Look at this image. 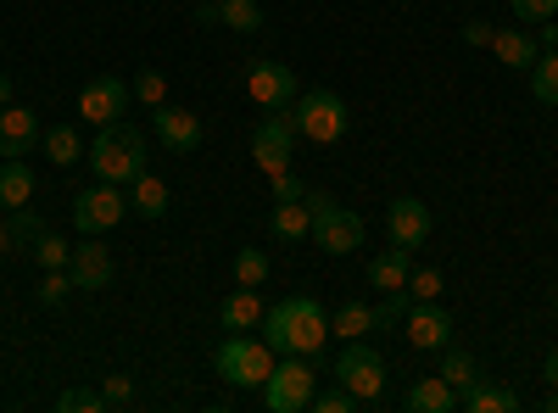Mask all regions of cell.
Here are the masks:
<instances>
[{
	"label": "cell",
	"instance_id": "cell-1",
	"mask_svg": "<svg viewBox=\"0 0 558 413\" xmlns=\"http://www.w3.org/2000/svg\"><path fill=\"white\" fill-rule=\"evenodd\" d=\"M263 341L274 347V357H313L324 352V336H330V318H324V307L313 296H279L274 307H263Z\"/></svg>",
	"mask_w": 558,
	"mask_h": 413
},
{
	"label": "cell",
	"instance_id": "cell-2",
	"mask_svg": "<svg viewBox=\"0 0 558 413\" xmlns=\"http://www.w3.org/2000/svg\"><path fill=\"white\" fill-rule=\"evenodd\" d=\"M84 162L96 168V179H107V185H134V179L146 173V134L123 118L101 123L96 141L84 146Z\"/></svg>",
	"mask_w": 558,
	"mask_h": 413
},
{
	"label": "cell",
	"instance_id": "cell-3",
	"mask_svg": "<svg viewBox=\"0 0 558 413\" xmlns=\"http://www.w3.org/2000/svg\"><path fill=\"white\" fill-rule=\"evenodd\" d=\"M274 347L263 336H246V330H229L213 352V369L223 386H235V391H263V380L274 375Z\"/></svg>",
	"mask_w": 558,
	"mask_h": 413
},
{
	"label": "cell",
	"instance_id": "cell-4",
	"mask_svg": "<svg viewBox=\"0 0 558 413\" xmlns=\"http://www.w3.org/2000/svg\"><path fill=\"white\" fill-rule=\"evenodd\" d=\"M291 118H296V134L313 141V146H336L347 134V123H352V112H347V101L336 96V89H307V96H296Z\"/></svg>",
	"mask_w": 558,
	"mask_h": 413
},
{
	"label": "cell",
	"instance_id": "cell-5",
	"mask_svg": "<svg viewBox=\"0 0 558 413\" xmlns=\"http://www.w3.org/2000/svg\"><path fill=\"white\" fill-rule=\"evenodd\" d=\"M313 391H318V369L302 352H291V357H279L274 375L263 380V408L268 413H302L313 402Z\"/></svg>",
	"mask_w": 558,
	"mask_h": 413
},
{
	"label": "cell",
	"instance_id": "cell-6",
	"mask_svg": "<svg viewBox=\"0 0 558 413\" xmlns=\"http://www.w3.org/2000/svg\"><path fill=\"white\" fill-rule=\"evenodd\" d=\"M336 386H347L357 402H375L386 391V357L368 347V336L363 341H347V352L336 357Z\"/></svg>",
	"mask_w": 558,
	"mask_h": 413
},
{
	"label": "cell",
	"instance_id": "cell-7",
	"mask_svg": "<svg viewBox=\"0 0 558 413\" xmlns=\"http://www.w3.org/2000/svg\"><path fill=\"white\" fill-rule=\"evenodd\" d=\"M129 212V196L123 185H107V179H96L89 191L73 196V229L78 235H107V229H118Z\"/></svg>",
	"mask_w": 558,
	"mask_h": 413
},
{
	"label": "cell",
	"instance_id": "cell-8",
	"mask_svg": "<svg viewBox=\"0 0 558 413\" xmlns=\"http://www.w3.org/2000/svg\"><path fill=\"white\" fill-rule=\"evenodd\" d=\"M246 96H252V107H263V112H286V107H296L302 84H296L291 62L263 57V62H252V73H246Z\"/></svg>",
	"mask_w": 558,
	"mask_h": 413
},
{
	"label": "cell",
	"instance_id": "cell-9",
	"mask_svg": "<svg viewBox=\"0 0 558 413\" xmlns=\"http://www.w3.org/2000/svg\"><path fill=\"white\" fill-rule=\"evenodd\" d=\"M291 146H296V118H291V107H286V112H263V123H257V134H252V157H257V168H263L268 179L291 168Z\"/></svg>",
	"mask_w": 558,
	"mask_h": 413
},
{
	"label": "cell",
	"instance_id": "cell-10",
	"mask_svg": "<svg viewBox=\"0 0 558 413\" xmlns=\"http://www.w3.org/2000/svg\"><path fill=\"white\" fill-rule=\"evenodd\" d=\"M129 78H118V73H101V78H89L84 89H78V118L84 123H118L123 118V107H129Z\"/></svg>",
	"mask_w": 558,
	"mask_h": 413
},
{
	"label": "cell",
	"instance_id": "cell-11",
	"mask_svg": "<svg viewBox=\"0 0 558 413\" xmlns=\"http://www.w3.org/2000/svg\"><path fill=\"white\" fill-rule=\"evenodd\" d=\"M402 336H408L418 352H436V347L452 341V313H447L441 302H413V307L402 313Z\"/></svg>",
	"mask_w": 558,
	"mask_h": 413
},
{
	"label": "cell",
	"instance_id": "cell-12",
	"mask_svg": "<svg viewBox=\"0 0 558 413\" xmlns=\"http://www.w3.org/2000/svg\"><path fill=\"white\" fill-rule=\"evenodd\" d=\"M313 241L324 246V257H347V252H357L363 246V218L352 212V207H330L324 218H313Z\"/></svg>",
	"mask_w": 558,
	"mask_h": 413
},
{
	"label": "cell",
	"instance_id": "cell-13",
	"mask_svg": "<svg viewBox=\"0 0 558 413\" xmlns=\"http://www.w3.org/2000/svg\"><path fill=\"white\" fill-rule=\"evenodd\" d=\"M151 129H157V141H162V151H179V157H191L196 146H202V118L196 112H184V107H151Z\"/></svg>",
	"mask_w": 558,
	"mask_h": 413
},
{
	"label": "cell",
	"instance_id": "cell-14",
	"mask_svg": "<svg viewBox=\"0 0 558 413\" xmlns=\"http://www.w3.org/2000/svg\"><path fill=\"white\" fill-rule=\"evenodd\" d=\"M386 235H391V246H425L430 241V207L418 202V196H397L391 207H386Z\"/></svg>",
	"mask_w": 558,
	"mask_h": 413
},
{
	"label": "cell",
	"instance_id": "cell-15",
	"mask_svg": "<svg viewBox=\"0 0 558 413\" xmlns=\"http://www.w3.org/2000/svg\"><path fill=\"white\" fill-rule=\"evenodd\" d=\"M68 274H73V291H107V286H112V257H107L101 235H84V241L73 246Z\"/></svg>",
	"mask_w": 558,
	"mask_h": 413
},
{
	"label": "cell",
	"instance_id": "cell-16",
	"mask_svg": "<svg viewBox=\"0 0 558 413\" xmlns=\"http://www.w3.org/2000/svg\"><path fill=\"white\" fill-rule=\"evenodd\" d=\"M39 146V118L34 107H7L0 112V157H23Z\"/></svg>",
	"mask_w": 558,
	"mask_h": 413
},
{
	"label": "cell",
	"instance_id": "cell-17",
	"mask_svg": "<svg viewBox=\"0 0 558 413\" xmlns=\"http://www.w3.org/2000/svg\"><path fill=\"white\" fill-rule=\"evenodd\" d=\"M408 274H413L408 246H386L375 263H368V286H375L380 296H397V291H408Z\"/></svg>",
	"mask_w": 558,
	"mask_h": 413
},
{
	"label": "cell",
	"instance_id": "cell-18",
	"mask_svg": "<svg viewBox=\"0 0 558 413\" xmlns=\"http://www.w3.org/2000/svg\"><path fill=\"white\" fill-rule=\"evenodd\" d=\"M402 408H408V413H452V408H458V391H452L441 375H425V380H413V386L402 391Z\"/></svg>",
	"mask_w": 558,
	"mask_h": 413
},
{
	"label": "cell",
	"instance_id": "cell-19",
	"mask_svg": "<svg viewBox=\"0 0 558 413\" xmlns=\"http://www.w3.org/2000/svg\"><path fill=\"white\" fill-rule=\"evenodd\" d=\"M492 57H497L502 68H531V62L542 57V45H536L531 28H497V34H492Z\"/></svg>",
	"mask_w": 558,
	"mask_h": 413
},
{
	"label": "cell",
	"instance_id": "cell-20",
	"mask_svg": "<svg viewBox=\"0 0 558 413\" xmlns=\"http://www.w3.org/2000/svg\"><path fill=\"white\" fill-rule=\"evenodd\" d=\"M218 325H223V330H257V325H263V296H257V286L229 291L223 307H218Z\"/></svg>",
	"mask_w": 558,
	"mask_h": 413
},
{
	"label": "cell",
	"instance_id": "cell-21",
	"mask_svg": "<svg viewBox=\"0 0 558 413\" xmlns=\"http://www.w3.org/2000/svg\"><path fill=\"white\" fill-rule=\"evenodd\" d=\"M34 202V168L23 157H0V207L17 212Z\"/></svg>",
	"mask_w": 558,
	"mask_h": 413
},
{
	"label": "cell",
	"instance_id": "cell-22",
	"mask_svg": "<svg viewBox=\"0 0 558 413\" xmlns=\"http://www.w3.org/2000/svg\"><path fill=\"white\" fill-rule=\"evenodd\" d=\"M458 408H463V413H514V408H520V391H508V386H497V380L481 375L470 391L458 397Z\"/></svg>",
	"mask_w": 558,
	"mask_h": 413
},
{
	"label": "cell",
	"instance_id": "cell-23",
	"mask_svg": "<svg viewBox=\"0 0 558 413\" xmlns=\"http://www.w3.org/2000/svg\"><path fill=\"white\" fill-rule=\"evenodd\" d=\"M375 330H380V313L368 307V302H341L336 318H330V336H341V341H363V336H375Z\"/></svg>",
	"mask_w": 558,
	"mask_h": 413
},
{
	"label": "cell",
	"instance_id": "cell-24",
	"mask_svg": "<svg viewBox=\"0 0 558 413\" xmlns=\"http://www.w3.org/2000/svg\"><path fill=\"white\" fill-rule=\"evenodd\" d=\"M168 202H173V196H168V185H162V179H157L151 168L129 185V207H134L140 218H162V212H168Z\"/></svg>",
	"mask_w": 558,
	"mask_h": 413
},
{
	"label": "cell",
	"instance_id": "cell-25",
	"mask_svg": "<svg viewBox=\"0 0 558 413\" xmlns=\"http://www.w3.org/2000/svg\"><path fill=\"white\" fill-rule=\"evenodd\" d=\"M268 229H274L279 241H307V235H313V218H307V207H302V202H274Z\"/></svg>",
	"mask_w": 558,
	"mask_h": 413
},
{
	"label": "cell",
	"instance_id": "cell-26",
	"mask_svg": "<svg viewBox=\"0 0 558 413\" xmlns=\"http://www.w3.org/2000/svg\"><path fill=\"white\" fill-rule=\"evenodd\" d=\"M39 151L51 157L57 168H73V162L84 157V146H78V134H73V123H57V129H39Z\"/></svg>",
	"mask_w": 558,
	"mask_h": 413
},
{
	"label": "cell",
	"instance_id": "cell-27",
	"mask_svg": "<svg viewBox=\"0 0 558 413\" xmlns=\"http://www.w3.org/2000/svg\"><path fill=\"white\" fill-rule=\"evenodd\" d=\"M213 12L223 28H235V34H257L263 28V7L257 0H213Z\"/></svg>",
	"mask_w": 558,
	"mask_h": 413
},
{
	"label": "cell",
	"instance_id": "cell-28",
	"mask_svg": "<svg viewBox=\"0 0 558 413\" xmlns=\"http://www.w3.org/2000/svg\"><path fill=\"white\" fill-rule=\"evenodd\" d=\"M531 96H536L542 107H558V51H542V57L531 62Z\"/></svg>",
	"mask_w": 558,
	"mask_h": 413
},
{
	"label": "cell",
	"instance_id": "cell-29",
	"mask_svg": "<svg viewBox=\"0 0 558 413\" xmlns=\"http://www.w3.org/2000/svg\"><path fill=\"white\" fill-rule=\"evenodd\" d=\"M436 375H441V380H447V386H452V391L463 397V391H470V386L481 380V363H475L470 352H447V357H441V369H436Z\"/></svg>",
	"mask_w": 558,
	"mask_h": 413
},
{
	"label": "cell",
	"instance_id": "cell-30",
	"mask_svg": "<svg viewBox=\"0 0 558 413\" xmlns=\"http://www.w3.org/2000/svg\"><path fill=\"white\" fill-rule=\"evenodd\" d=\"M268 280V252L263 246H241L235 252V286H263Z\"/></svg>",
	"mask_w": 558,
	"mask_h": 413
},
{
	"label": "cell",
	"instance_id": "cell-31",
	"mask_svg": "<svg viewBox=\"0 0 558 413\" xmlns=\"http://www.w3.org/2000/svg\"><path fill=\"white\" fill-rule=\"evenodd\" d=\"M129 89H134V101H146V107H162V101H168V78H162L157 68H140Z\"/></svg>",
	"mask_w": 558,
	"mask_h": 413
},
{
	"label": "cell",
	"instance_id": "cell-32",
	"mask_svg": "<svg viewBox=\"0 0 558 413\" xmlns=\"http://www.w3.org/2000/svg\"><path fill=\"white\" fill-rule=\"evenodd\" d=\"M441 291H447L441 268H413V274H408V296H413V302H441Z\"/></svg>",
	"mask_w": 558,
	"mask_h": 413
},
{
	"label": "cell",
	"instance_id": "cell-33",
	"mask_svg": "<svg viewBox=\"0 0 558 413\" xmlns=\"http://www.w3.org/2000/svg\"><path fill=\"white\" fill-rule=\"evenodd\" d=\"M34 263H39V268H68V263H73V246L39 229V235H34Z\"/></svg>",
	"mask_w": 558,
	"mask_h": 413
},
{
	"label": "cell",
	"instance_id": "cell-34",
	"mask_svg": "<svg viewBox=\"0 0 558 413\" xmlns=\"http://www.w3.org/2000/svg\"><path fill=\"white\" fill-rule=\"evenodd\" d=\"M73 296V274L68 268H45V280H39V302L45 307H62Z\"/></svg>",
	"mask_w": 558,
	"mask_h": 413
},
{
	"label": "cell",
	"instance_id": "cell-35",
	"mask_svg": "<svg viewBox=\"0 0 558 413\" xmlns=\"http://www.w3.org/2000/svg\"><path fill=\"white\" fill-rule=\"evenodd\" d=\"M313 413H352L357 408V397L347 391V386H330V391H313V402H307Z\"/></svg>",
	"mask_w": 558,
	"mask_h": 413
},
{
	"label": "cell",
	"instance_id": "cell-36",
	"mask_svg": "<svg viewBox=\"0 0 558 413\" xmlns=\"http://www.w3.org/2000/svg\"><path fill=\"white\" fill-rule=\"evenodd\" d=\"M514 17H520L525 28H536V23H553V17H558V0H514Z\"/></svg>",
	"mask_w": 558,
	"mask_h": 413
},
{
	"label": "cell",
	"instance_id": "cell-37",
	"mask_svg": "<svg viewBox=\"0 0 558 413\" xmlns=\"http://www.w3.org/2000/svg\"><path fill=\"white\" fill-rule=\"evenodd\" d=\"M57 408H62V413H101L107 397H101V391H62Z\"/></svg>",
	"mask_w": 558,
	"mask_h": 413
},
{
	"label": "cell",
	"instance_id": "cell-38",
	"mask_svg": "<svg viewBox=\"0 0 558 413\" xmlns=\"http://www.w3.org/2000/svg\"><path fill=\"white\" fill-rule=\"evenodd\" d=\"M101 397H107V408H129V402H134V380H129V375H107Z\"/></svg>",
	"mask_w": 558,
	"mask_h": 413
},
{
	"label": "cell",
	"instance_id": "cell-39",
	"mask_svg": "<svg viewBox=\"0 0 558 413\" xmlns=\"http://www.w3.org/2000/svg\"><path fill=\"white\" fill-rule=\"evenodd\" d=\"M7 229H12V246H17V241H28V246H34V235H39V218H34L28 207H17Z\"/></svg>",
	"mask_w": 558,
	"mask_h": 413
},
{
	"label": "cell",
	"instance_id": "cell-40",
	"mask_svg": "<svg viewBox=\"0 0 558 413\" xmlns=\"http://www.w3.org/2000/svg\"><path fill=\"white\" fill-rule=\"evenodd\" d=\"M302 191H307V185H302L291 168H286V173H274V202H302Z\"/></svg>",
	"mask_w": 558,
	"mask_h": 413
},
{
	"label": "cell",
	"instance_id": "cell-41",
	"mask_svg": "<svg viewBox=\"0 0 558 413\" xmlns=\"http://www.w3.org/2000/svg\"><path fill=\"white\" fill-rule=\"evenodd\" d=\"M302 207H307V218H324V212L336 207V196H330V191H318V185H307V191H302Z\"/></svg>",
	"mask_w": 558,
	"mask_h": 413
},
{
	"label": "cell",
	"instance_id": "cell-42",
	"mask_svg": "<svg viewBox=\"0 0 558 413\" xmlns=\"http://www.w3.org/2000/svg\"><path fill=\"white\" fill-rule=\"evenodd\" d=\"M492 34H497V28H492L486 17H470V23H463V45H492Z\"/></svg>",
	"mask_w": 558,
	"mask_h": 413
},
{
	"label": "cell",
	"instance_id": "cell-43",
	"mask_svg": "<svg viewBox=\"0 0 558 413\" xmlns=\"http://www.w3.org/2000/svg\"><path fill=\"white\" fill-rule=\"evenodd\" d=\"M536 45L542 51H558V23H536Z\"/></svg>",
	"mask_w": 558,
	"mask_h": 413
},
{
	"label": "cell",
	"instance_id": "cell-44",
	"mask_svg": "<svg viewBox=\"0 0 558 413\" xmlns=\"http://www.w3.org/2000/svg\"><path fill=\"white\" fill-rule=\"evenodd\" d=\"M196 23H202V28H218V12H213V0H202V7H196Z\"/></svg>",
	"mask_w": 558,
	"mask_h": 413
},
{
	"label": "cell",
	"instance_id": "cell-45",
	"mask_svg": "<svg viewBox=\"0 0 558 413\" xmlns=\"http://www.w3.org/2000/svg\"><path fill=\"white\" fill-rule=\"evenodd\" d=\"M542 375H547V386H558V347L547 352V369H542Z\"/></svg>",
	"mask_w": 558,
	"mask_h": 413
},
{
	"label": "cell",
	"instance_id": "cell-46",
	"mask_svg": "<svg viewBox=\"0 0 558 413\" xmlns=\"http://www.w3.org/2000/svg\"><path fill=\"white\" fill-rule=\"evenodd\" d=\"M7 107H12V78L0 73V112H7Z\"/></svg>",
	"mask_w": 558,
	"mask_h": 413
},
{
	"label": "cell",
	"instance_id": "cell-47",
	"mask_svg": "<svg viewBox=\"0 0 558 413\" xmlns=\"http://www.w3.org/2000/svg\"><path fill=\"white\" fill-rule=\"evenodd\" d=\"M7 252H12V229H7V223H0V257H7Z\"/></svg>",
	"mask_w": 558,
	"mask_h": 413
},
{
	"label": "cell",
	"instance_id": "cell-48",
	"mask_svg": "<svg viewBox=\"0 0 558 413\" xmlns=\"http://www.w3.org/2000/svg\"><path fill=\"white\" fill-rule=\"evenodd\" d=\"M547 408H553V413H558V386H553V397H547Z\"/></svg>",
	"mask_w": 558,
	"mask_h": 413
}]
</instances>
